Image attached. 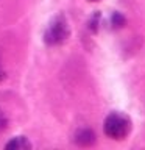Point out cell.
Here are the masks:
<instances>
[{"label":"cell","mask_w":145,"mask_h":150,"mask_svg":"<svg viewBox=\"0 0 145 150\" xmlns=\"http://www.w3.org/2000/svg\"><path fill=\"white\" fill-rule=\"evenodd\" d=\"M105 133L109 136L111 139H125L130 134L133 122L125 112L120 111H114L111 114H108V117L105 119Z\"/></svg>","instance_id":"6da1fadb"},{"label":"cell","mask_w":145,"mask_h":150,"mask_svg":"<svg viewBox=\"0 0 145 150\" xmlns=\"http://www.w3.org/2000/svg\"><path fill=\"white\" fill-rule=\"evenodd\" d=\"M69 36H70V27L67 19L63 14H58L47 25L44 33V41L47 45H61L69 39Z\"/></svg>","instance_id":"7a4b0ae2"},{"label":"cell","mask_w":145,"mask_h":150,"mask_svg":"<svg viewBox=\"0 0 145 150\" xmlns=\"http://www.w3.org/2000/svg\"><path fill=\"white\" fill-rule=\"evenodd\" d=\"M5 149H8V150H30L31 142L25 138V136H16V138H13L6 145H5Z\"/></svg>","instance_id":"3957f363"},{"label":"cell","mask_w":145,"mask_h":150,"mask_svg":"<svg viewBox=\"0 0 145 150\" xmlns=\"http://www.w3.org/2000/svg\"><path fill=\"white\" fill-rule=\"evenodd\" d=\"M94 141H95V134H94L92 130H89V128L78 130V133H77V142L78 144L91 145V144H94Z\"/></svg>","instance_id":"277c9868"},{"label":"cell","mask_w":145,"mask_h":150,"mask_svg":"<svg viewBox=\"0 0 145 150\" xmlns=\"http://www.w3.org/2000/svg\"><path fill=\"white\" fill-rule=\"evenodd\" d=\"M112 25L117 27V28L123 27L125 25V17L122 16L120 13H114V14H112Z\"/></svg>","instance_id":"5b68a950"},{"label":"cell","mask_w":145,"mask_h":150,"mask_svg":"<svg viewBox=\"0 0 145 150\" xmlns=\"http://www.w3.org/2000/svg\"><path fill=\"white\" fill-rule=\"evenodd\" d=\"M98 23H100V14H95L91 21H89V28H91L92 31H97V28H98Z\"/></svg>","instance_id":"8992f818"},{"label":"cell","mask_w":145,"mask_h":150,"mask_svg":"<svg viewBox=\"0 0 145 150\" xmlns=\"http://www.w3.org/2000/svg\"><path fill=\"white\" fill-rule=\"evenodd\" d=\"M6 125H8V119H6V116H5V112L0 110V133H2L3 130H6Z\"/></svg>","instance_id":"52a82bcc"},{"label":"cell","mask_w":145,"mask_h":150,"mask_svg":"<svg viewBox=\"0 0 145 150\" xmlns=\"http://www.w3.org/2000/svg\"><path fill=\"white\" fill-rule=\"evenodd\" d=\"M3 78V72H2V69H0V80Z\"/></svg>","instance_id":"ba28073f"},{"label":"cell","mask_w":145,"mask_h":150,"mask_svg":"<svg viewBox=\"0 0 145 150\" xmlns=\"http://www.w3.org/2000/svg\"><path fill=\"white\" fill-rule=\"evenodd\" d=\"M91 2H100V0H91Z\"/></svg>","instance_id":"9c48e42d"}]
</instances>
